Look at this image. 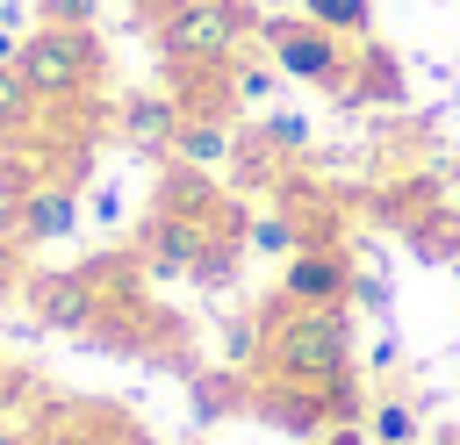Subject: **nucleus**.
Returning a JSON list of instances; mask_svg holds the SVG:
<instances>
[{
	"mask_svg": "<svg viewBox=\"0 0 460 445\" xmlns=\"http://www.w3.org/2000/svg\"><path fill=\"white\" fill-rule=\"evenodd\" d=\"M259 316H266L259 373H273V380H309V388H338V380L359 373V352H352V309H295V301L266 294Z\"/></svg>",
	"mask_w": 460,
	"mask_h": 445,
	"instance_id": "f257e3e1",
	"label": "nucleus"
},
{
	"mask_svg": "<svg viewBox=\"0 0 460 445\" xmlns=\"http://www.w3.org/2000/svg\"><path fill=\"white\" fill-rule=\"evenodd\" d=\"M252 36L273 50V72H280V79L316 86V93H345V79H352V65H359L352 36H331V29H316L309 14H259Z\"/></svg>",
	"mask_w": 460,
	"mask_h": 445,
	"instance_id": "f03ea898",
	"label": "nucleus"
},
{
	"mask_svg": "<svg viewBox=\"0 0 460 445\" xmlns=\"http://www.w3.org/2000/svg\"><path fill=\"white\" fill-rule=\"evenodd\" d=\"M14 72L36 86V100H43V108H58V100H86V93L101 86V36H93V29L36 22V29L22 36Z\"/></svg>",
	"mask_w": 460,
	"mask_h": 445,
	"instance_id": "7ed1b4c3",
	"label": "nucleus"
},
{
	"mask_svg": "<svg viewBox=\"0 0 460 445\" xmlns=\"http://www.w3.org/2000/svg\"><path fill=\"white\" fill-rule=\"evenodd\" d=\"M252 29H259L252 0H180L158 22V57L165 65H237Z\"/></svg>",
	"mask_w": 460,
	"mask_h": 445,
	"instance_id": "20e7f679",
	"label": "nucleus"
},
{
	"mask_svg": "<svg viewBox=\"0 0 460 445\" xmlns=\"http://www.w3.org/2000/svg\"><path fill=\"white\" fill-rule=\"evenodd\" d=\"M208 244H223V237H208L201 222H187V215H172V208H151V215L129 230V251H137L144 280H187Z\"/></svg>",
	"mask_w": 460,
	"mask_h": 445,
	"instance_id": "39448f33",
	"label": "nucleus"
},
{
	"mask_svg": "<svg viewBox=\"0 0 460 445\" xmlns=\"http://www.w3.org/2000/svg\"><path fill=\"white\" fill-rule=\"evenodd\" d=\"M352 273H359V258L345 244H302L295 258H280V287L273 294L295 301V309H345Z\"/></svg>",
	"mask_w": 460,
	"mask_h": 445,
	"instance_id": "423d86ee",
	"label": "nucleus"
},
{
	"mask_svg": "<svg viewBox=\"0 0 460 445\" xmlns=\"http://www.w3.org/2000/svg\"><path fill=\"white\" fill-rule=\"evenodd\" d=\"M0 230L14 237V244H65L72 230H79V187H65V179H36L29 194H14V201H0Z\"/></svg>",
	"mask_w": 460,
	"mask_h": 445,
	"instance_id": "0eeeda50",
	"label": "nucleus"
},
{
	"mask_svg": "<svg viewBox=\"0 0 460 445\" xmlns=\"http://www.w3.org/2000/svg\"><path fill=\"white\" fill-rule=\"evenodd\" d=\"M22 301H29V316H36L43 330H65V337H86L93 316H101V294L79 280V266H43V273H29V280H22Z\"/></svg>",
	"mask_w": 460,
	"mask_h": 445,
	"instance_id": "6e6552de",
	"label": "nucleus"
},
{
	"mask_svg": "<svg viewBox=\"0 0 460 445\" xmlns=\"http://www.w3.org/2000/svg\"><path fill=\"white\" fill-rule=\"evenodd\" d=\"M115 136L137 151V158H172V136H180V100L165 93V86H151V93H122L115 100Z\"/></svg>",
	"mask_w": 460,
	"mask_h": 445,
	"instance_id": "1a4fd4ad",
	"label": "nucleus"
},
{
	"mask_svg": "<svg viewBox=\"0 0 460 445\" xmlns=\"http://www.w3.org/2000/svg\"><path fill=\"white\" fill-rule=\"evenodd\" d=\"M187 409H194L201 431L244 416L252 409V373L244 366H201V373H187Z\"/></svg>",
	"mask_w": 460,
	"mask_h": 445,
	"instance_id": "9d476101",
	"label": "nucleus"
},
{
	"mask_svg": "<svg viewBox=\"0 0 460 445\" xmlns=\"http://www.w3.org/2000/svg\"><path fill=\"white\" fill-rule=\"evenodd\" d=\"M165 93L180 100V115H237L230 65H165Z\"/></svg>",
	"mask_w": 460,
	"mask_h": 445,
	"instance_id": "9b49d317",
	"label": "nucleus"
},
{
	"mask_svg": "<svg viewBox=\"0 0 460 445\" xmlns=\"http://www.w3.org/2000/svg\"><path fill=\"white\" fill-rule=\"evenodd\" d=\"M237 151V115H180V136H172V158L194 165V172H223Z\"/></svg>",
	"mask_w": 460,
	"mask_h": 445,
	"instance_id": "f8f14e48",
	"label": "nucleus"
},
{
	"mask_svg": "<svg viewBox=\"0 0 460 445\" xmlns=\"http://www.w3.org/2000/svg\"><path fill=\"white\" fill-rule=\"evenodd\" d=\"M417 431H424V402L402 395L395 380H374V395H367V438L374 445H417Z\"/></svg>",
	"mask_w": 460,
	"mask_h": 445,
	"instance_id": "ddd939ff",
	"label": "nucleus"
},
{
	"mask_svg": "<svg viewBox=\"0 0 460 445\" xmlns=\"http://www.w3.org/2000/svg\"><path fill=\"white\" fill-rule=\"evenodd\" d=\"M288 165H295V158H280L259 129H237V151H230L223 172H230V194H273V187L288 179Z\"/></svg>",
	"mask_w": 460,
	"mask_h": 445,
	"instance_id": "4468645a",
	"label": "nucleus"
},
{
	"mask_svg": "<svg viewBox=\"0 0 460 445\" xmlns=\"http://www.w3.org/2000/svg\"><path fill=\"white\" fill-rule=\"evenodd\" d=\"M402 93H410V86H402V65H395L381 43H367L338 100H345V108H367V100H381V108H402Z\"/></svg>",
	"mask_w": 460,
	"mask_h": 445,
	"instance_id": "2eb2a0df",
	"label": "nucleus"
},
{
	"mask_svg": "<svg viewBox=\"0 0 460 445\" xmlns=\"http://www.w3.org/2000/svg\"><path fill=\"white\" fill-rule=\"evenodd\" d=\"M79 280L101 294V309H108V301L144 294V266H137V251H129V244H115V251H86V258H79Z\"/></svg>",
	"mask_w": 460,
	"mask_h": 445,
	"instance_id": "dca6fc26",
	"label": "nucleus"
},
{
	"mask_svg": "<svg viewBox=\"0 0 460 445\" xmlns=\"http://www.w3.org/2000/svg\"><path fill=\"white\" fill-rule=\"evenodd\" d=\"M402 237H410V258H424V266H446V258H453V266H460V208H453V194H446L438 208H424Z\"/></svg>",
	"mask_w": 460,
	"mask_h": 445,
	"instance_id": "f3484780",
	"label": "nucleus"
},
{
	"mask_svg": "<svg viewBox=\"0 0 460 445\" xmlns=\"http://www.w3.org/2000/svg\"><path fill=\"white\" fill-rule=\"evenodd\" d=\"M309 237H302V222L288 215V208H259L252 222H244V251H259V258H295Z\"/></svg>",
	"mask_w": 460,
	"mask_h": 445,
	"instance_id": "a211bd4d",
	"label": "nucleus"
},
{
	"mask_svg": "<svg viewBox=\"0 0 460 445\" xmlns=\"http://www.w3.org/2000/svg\"><path fill=\"white\" fill-rule=\"evenodd\" d=\"M36 122H43V100H36V86H29L14 65H0V144L29 136Z\"/></svg>",
	"mask_w": 460,
	"mask_h": 445,
	"instance_id": "6ab92c4d",
	"label": "nucleus"
},
{
	"mask_svg": "<svg viewBox=\"0 0 460 445\" xmlns=\"http://www.w3.org/2000/svg\"><path fill=\"white\" fill-rule=\"evenodd\" d=\"M295 14H309V22L331 29V36H367V29H374V0H302Z\"/></svg>",
	"mask_w": 460,
	"mask_h": 445,
	"instance_id": "aec40b11",
	"label": "nucleus"
},
{
	"mask_svg": "<svg viewBox=\"0 0 460 445\" xmlns=\"http://www.w3.org/2000/svg\"><path fill=\"white\" fill-rule=\"evenodd\" d=\"M252 129H259V136H266L280 158H302V151L316 144V122H309V115H295V108H273V115H259Z\"/></svg>",
	"mask_w": 460,
	"mask_h": 445,
	"instance_id": "412c9836",
	"label": "nucleus"
},
{
	"mask_svg": "<svg viewBox=\"0 0 460 445\" xmlns=\"http://www.w3.org/2000/svg\"><path fill=\"white\" fill-rule=\"evenodd\" d=\"M237 266H244V244H208L187 280H194L201 294H230V287H237Z\"/></svg>",
	"mask_w": 460,
	"mask_h": 445,
	"instance_id": "4be33fe9",
	"label": "nucleus"
},
{
	"mask_svg": "<svg viewBox=\"0 0 460 445\" xmlns=\"http://www.w3.org/2000/svg\"><path fill=\"white\" fill-rule=\"evenodd\" d=\"M266 345V316L259 309H244V316H230L223 323V366H244L252 373V352Z\"/></svg>",
	"mask_w": 460,
	"mask_h": 445,
	"instance_id": "5701e85b",
	"label": "nucleus"
},
{
	"mask_svg": "<svg viewBox=\"0 0 460 445\" xmlns=\"http://www.w3.org/2000/svg\"><path fill=\"white\" fill-rule=\"evenodd\" d=\"M345 309H367L374 323H388V309H395V287H388L381 273H367V266H359V273H352V294H345Z\"/></svg>",
	"mask_w": 460,
	"mask_h": 445,
	"instance_id": "b1692460",
	"label": "nucleus"
},
{
	"mask_svg": "<svg viewBox=\"0 0 460 445\" xmlns=\"http://www.w3.org/2000/svg\"><path fill=\"white\" fill-rule=\"evenodd\" d=\"M230 86H237V108H259V100H273V93H280V79H273L266 65H252V57H237V65H230Z\"/></svg>",
	"mask_w": 460,
	"mask_h": 445,
	"instance_id": "393cba45",
	"label": "nucleus"
},
{
	"mask_svg": "<svg viewBox=\"0 0 460 445\" xmlns=\"http://www.w3.org/2000/svg\"><path fill=\"white\" fill-rule=\"evenodd\" d=\"M93 14H101V0H43L36 7V22H58V29H93Z\"/></svg>",
	"mask_w": 460,
	"mask_h": 445,
	"instance_id": "a878e982",
	"label": "nucleus"
},
{
	"mask_svg": "<svg viewBox=\"0 0 460 445\" xmlns=\"http://www.w3.org/2000/svg\"><path fill=\"white\" fill-rule=\"evenodd\" d=\"M22 280H29V244L0 230V294H22Z\"/></svg>",
	"mask_w": 460,
	"mask_h": 445,
	"instance_id": "bb28decb",
	"label": "nucleus"
},
{
	"mask_svg": "<svg viewBox=\"0 0 460 445\" xmlns=\"http://www.w3.org/2000/svg\"><path fill=\"white\" fill-rule=\"evenodd\" d=\"M395 366H402V345L381 330V337H374V352H367V373H374V380H395Z\"/></svg>",
	"mask_w": 460,
	"mask_h": 445,
	"instance_id": "cd10ccee",
	"label": "nucleus"
},
{
	"mask_svg": "<svg viewBox=\"0 0 460 445\" xmlns=\"http://www.w3.org/2000/svg\"><path fill=\"white\" fill-rule=\"evenodd\" d=\"M93 215H101V222H122V187H115V179L93 187Z\"/></svg>",
	"mask_w": 460,
	"mask_h": 445,
	"instance_id": "c85d7f7f",
	"label": "nucleus"
},
{
	"mask_svg": "<svg viewBox=\"0 0 460 445\" xmlns=\"http://www.w3.org/2000/svg\"><path fill=\"white\" fill-rule=\"evenodd\" d=\"M309 445H374V438H367V423H331V431H316Z\"/></svg>",
	"mask_w": 460,
	"mask_h": 445,
	"instance_id": "c756f323",
	"label": "nucleus"
},
{
	"mask_svg": "<svg viewBox=\"0 0 460 445\" xmlns=\"http://www.w3.org/2000/svg\"><path fill=\"white\" fill-rule=\"evenodd\" d=\"M29 14H36L29 0H0V29H14V36H29Z\"/></svg>",
	"mask_w": 460,
	"mask_h": 445,
	"instance_id": "7c9ffc66",
	"label": "nucleus"
},
{
	"mask_svg": "<svg viewBox=\"0 0 460 445\" xmlns=\"http://www.w3.org/2000/svg\"><path fill=\"white\" fill-rule=\"evenodd\" d=\"M129 7H137V22H151V29H158V22H165L180 0H129Z\"/></svg>",
	"mask_w": 460,
	"mask_h": 445,
	"instance_id": "2f4dec72",
	"label": "nucleus"
},
{
	"mask_svg": "<svg viewBox=\"0 0 460 445\" xmlns=\"http://www.w3.org/2000/svg\"><path fill=\"white\" fill-rule=\"evenodd\" d=\"M14 57H22V36H14V29H0V65H14Z\"/></svg>",
	"mask_w": 460,
	"mask_h": 445,
	"instance_id": "473e14b6",
	"label": "nucleus"
},
{
	"mask_svg": "<svg viewBox=\"0 0 460 445\" xmlns=\"http://www.w3.org/2000/svg\"><path fill=\"white\" fill-rule=\"evenodd\" d=\"M0 445H29V431H22V423H7V409H0Z\"/></svg>",
	"mask_w": 460,
	"mask_h": 445,
	"instance_id": "72a5a7b5",
	"label": "nucleus"
},
{
	"mask_svg": "<svg viewBox=\"0 0 460 445\" xmlns=\"http://www.w3.org/2000/svg\"><path fill=\"white\" fill-rule=\"evenodd\" d=\"M453 208H460V187H453Z\"/></svg>",
	"mask_w": 460,
	"mask_h": 445,
	"instance_id": "f704fd0d",
	"label": "nucleus"
},
{
	"mask_svg": "<svg viewBox=\"0 0 460 445\" xmlns=\"http://www.w3.org/2000/svg\"><path fill=\"white\" fill-rule=\"evenodd\" d=\"M29 7H43V0H29Z\"/></svg>",
	"mask_w": 460,
	"mask_h": 445,
	"instance_id": "c9c22d12",
	"label": "nucleus"
},
{
	"mask_svg": "<svg viewBox=\"0 0 460 445\" xmlns=\"http://www.w3.org/2000/svg\"><path fill=\"white\" fill-rule=\"evenodd\" d=\"M252 7H259V0H252Z\"/></svg>",
	"mask_w": 460,
	"mask_h": 445,
	"instance_id": "e433bc0d",
	"label": "nucleus"
}]
</instances>
